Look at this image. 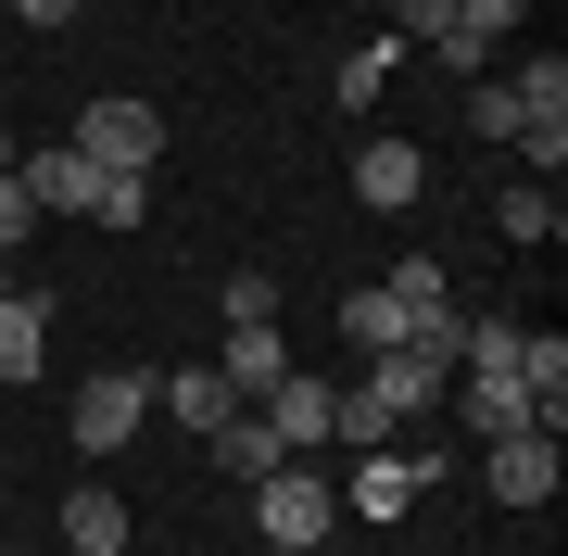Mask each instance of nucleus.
I'll return each mask as SVG.
<instances>
[{
    "mask_svg": "<svg viewBox=\"0 0 568 556\" xmlns=\"http://www.w3.org/2000/svg\"><path fill=\"white\" fill-rule=\"evenodd\" d=\"M455 417H467V431H480V443H493V431H530L518 380H467V367H455Z\"/></svg>",
    "mask_w": 568,
    "mask_h": 556,
    "instance_id": "obj_15",
    "label": "nucleus"
},
{
    "mask_svg": "<svg viewBox=\"0 0 568 556\" xmlns=\"http://www.w3.org/2000/svg\"><path fill=\"white\" fill-rule=\"evenodd\" d=\"M392 63H405V39H366L354 63H342V102L366 114V102H379V89H392Z\"/></svg>",
    "mask_w": 568,
    "mask_h": 556,
    "instance_id": "obj_20",
    "label": "nucleus"
},
{
    "mask_svg": "<svg viewBox=\"0 0 568 556\" xmlns=\"http://www.w3.org/2000/svg\"><path fill=\"white\" fill-rule=\"evenodd\" d=\"M152 215V178H102V215H89V228H140Z\"/></svg>",
    "mask_w": 568,
    "mask_h": 556,
    "instance_id": "obj_22",
    "label": "nucleus"
},
{
    "mask_svg": "<svg viewBox=\"0 0 568 556\" xmlns=\"http://www.w3.org/2000/svg\"><path fill=\"white\" fill-rule=\"evenodd\" d=\"M0 291H13V266H0Z\"/></svg>",
    "mask_w": 568,
    "mask_h": 556,
    "instance_id": "obj_29",
    "label": "nucleus"
},
{
    "mask_svg": "<svg viewBox=\"0 0 568 556\" xmlns=\"http://www.w3.org/2000/svg\"><path fill=\"white\" fill-rule=\"evenodd\" d=\"M518 13H530V0H455V26H467V39H493V51H506Z\"/></svg>",
    "mask_w": 568,
    "mask_h": 556,
    "instance_id": "obj_23",
    "label": "nucleus"
},
{
    "mask_svg": "<svg viewBox=\"0 0 568 556\" xmlns=\"http://www.w3.org/2000/svg\"><path fill=\"white\" fill-rule=\"evenodd\" d=\"M203 443H215V468L241 481V494H253V481H278V468H291V443L265 431V405H227V417H215Z\"/></svg>",
    "mask_w": 568,
    "mask_h": 556,
    "instance_id": "obj_6",
    "label": "nucleus"
},
{
    "mask_svg": "<svg viewBox=\"0 0 568 556\" xmlns=\"http://www.w3.org/2000/svg\"><path fill=\"white\" fill-rule=\"evenodd\" d=\"M0 165H13V127H0Z\"/></svg>",
    "mask_w": 568,
    "mask_h": 556,
    "instance_id": "obj_28",
    "label": "nucleus"
},
{
    "mask_svg": "<svg viewBox=\"0 0 568 556\" xmlns=\"http://www.w3.org/2000/svg\"><path fill=\"white\" fill-rule=\"evenodd\" d=\"M467 127H480V140H518V89H506V77L467 89Z\"/></svg>",
    "mask_w": 568,
    "mask_h": 556,
    "instance_id": "obj_21",
    "label": "nucleus"
},
{
    "mask_svg": "<svg viewBox=\"0 0 568 556\" xmlns=\"http://www.w3.org/2000/svg\"><path fill=\"white\" fill-rule=\"evenodd\" d=\"M39 342H51V291H0V380H39Z\"/></svg>",
    "mask_w": 568,
    "mask_h": 556,
    "instance_id": "obj_13",
    "label": "nucleus"
},
{
    "mask_svg": "<svg viewBox=\"0 0 568 556\" xmlns=\"http://www.w3.org/2000/svg\"><path fill=\"white\" fill-rule=\"evenodd\" d=\"M77 152H89L102 178H152V152H164V114L114 89V102H89V114H77Z\"/></svg>",
    "mask_w": 568,
    "mask_h": 556,
    "instance_id": "obj_2",
    "label": "nucleus"
},
{
    "mask_svg": "<svg viewBox=\"0 0 568 556\" xmlns=\"http://www.w3.org/2000/svg\"><path fill=\"white\" fill-rule=\"evenodd\" d=\"M556 228H568V203H556L544 178H518L506 190V241H556Z\"/></svg>",
    "mask_w": 568,
    "mask_h": 556,
    "instance_id": "obj_19",
    "label": "nucleus"
},
{
    "mask_svg": "<svg viewBox=\"0 0 568 556\" xmlns=\"http://www.w3.org/2000/svg\"><path fill=\"white\" fill-rule=\"evenodd\" d=\"M0 556H26V544H0Z\"/></svg>",
    "mask_w": 568,
    "mask_h": 556,
    "instance_id": "obj_30",
    "label": "nucleus"
},
{
    "mask_svg": "<svg viewBox=\"0 0 568 556\" xmlns=\"http://www.w3.org/2000/svg\"><path fill=\"white\" fill-rule=\"evenodd\" d=\"M26 228H39V190H26L13 165H0V253H13V241H26Z\"/></svg>",
    "mask_w": 568,
    "mask_h": 556,
    "instance_id": "obj_24",
    "label": "nucleus"
},
{
    "mask_svg": "<svg viewBox=\"0 0 568 556\" xmlns=\"http://www.w3.org/2000/svg\"><path fill=\"white\" fill-rule=\"evenodd\" d=\"M342 342L354 354H392V342H405V304H392V291H342Z\"/></svg>",
    "mask_w": 568,
    "mask_h": 556,
    "instance_id": "obj_17",
    "label": "nucleus"
},
{
    "mask_svg": "<svg viewBox=\"0 0 568 556\" xmlns=\"http://www.w3.org/2000/svg\"><path fill=\"white\" fill-rule=\"evenodd\" d=\"M241 405H265V392L291 380V342H278V316H253V330H227V367H215Z\"/></svg>",
    "mask_w": 568,
    "mask_h": 556,
    "instance_id": "obj_9",
    "label": "nucleus"
},
{
    "mask_svg": "<svg viewBox=\"0 0 568 556\" xmlns=\"http://www.w3.org/2000/svg\"><path fill=\"white\" fill-rule=\"evenodd\" d=\"M493 494H506V506H544L556 494V431H493Z\"/></svg>",
    "mask_w": 568,
    "mask_h": 556,
    "instance_id": "obj_8",
    "label": "nucleus"
},
{
    "mask_svg": "<svg viewBox=\"0 0 568 556\" xmlns=\"http://www.w3.org/2000/svg\"><path fill=\"white\" fill-rule=\"evenodd\" d=\"M354 190H366V203H379V215H405L417 190H429V165H417L405 140H366V152H354Z\"/></svg>",
    "mask_w": 568,
    "mask_h": 556,
    "instance_id": "obj_12",
    "label": "nucleus"
},
{
    "mask_svg": "<svg viewBox=\"0 0 568 556\" xmlns=\"http://www.w3.org/2000/svg\"><path fill=\"white\" fill-rule=\"evenodd\" d=\"M253 316H278V279L241 266V279H227V330H253Z\"/></svg>",
    "mask_w": 568,
    "mask_h": 556,
    "instance_id": "obj_25",
    "label": "nucleus"
},
{
    "mask_svg": "<svg viewBox=\"0 0 568 556\" xmlns=\"http://www.w3.org/2000/svg\"><path fill=\"white\" fill-rule=\"evenodd\" d=\"M417 481H443V455H405V443H366V455H354V506H366V518H405Z\"/></svg>",
    "mask_w": 568,
    "mask_h": 556,
    "instance_id": "obj_5",
    "label": "nucleus"
},
{
    "mask_svg": "<svg viewBox=\"0 0 568 556\" xmlns=\"http://www.w3.org/2000/svg\"><path fill=\"white\" fill-rule=\"evenodd\" d=\"M152 392H164V405H178V417H190V431H215V417H227V405H241V392H227L215 367H164Z\"/></svg>",
    "mask_w": 568,
    "mask_h": 556,
    "instance_id": "obj_16",
    "label": "nucleus"
},
{
    "mask_svg": "<svg viewBox=\"0 0 568 556\" xmlns=\"http://www.w3.org/2000/svg\"><path fill=\"white\" fill-rule=\"evenodd\" d=\"M140 417H152V380H140V367L89 380V392H77V455H114L126 431H140Z\"/></svg>",
    "mask_w": 568,
    "mask_h": 556,
    "instance_id": "obj_4",
    "label": "nucleus"
},
{
    "mask_svg": "<svg viewBox=\"0 0 568 556\" xmlns=\"http://www.w3.org/2000/svg\"><path fill=\"white\" fill-rule=\"evenodd\" d=\"M63 556H126V506L89 481V494H63Z\"/></svg>",
    "mask_w": 568,
    "mask_h": 556,
    "instance_id": "obj_14",
    "label": "nucleus"
},
{
    "mask_svg": "<svg viewBox=\"0 0 568 556\" xmlns=\"http://www.w3.org/2000/svg\"><path fill=\"white\" fill-rule=\"evenodd\" d=\"M328 405H342V392H328V380H304V367H291L278 392H265V431H278L291 455H316V443H328Z\"/></svg>",
    "mask_w": 568,
    "mask_h": 556,
    "instance_id": "obj_11",
    "label": "nucleus"
},
{
    "mask_svg": "<svg viewBox=\"0 0 568 556\" xmlns=\"http://www.w3.org/2000/svg\"><path fill=\"white\" fill-rule=\"evenodd\" d=\"M13 26H39V39H51V26H77V0H13Z\"/></svg>",
    "mask_w": 568,
    "mask_h": 556,
    "instance_id": "obj_26",
    "label": "nucleus"
},
{
    "mask_svg": "<svg viewBox=\"0 0 568 556\" xmlns=\"http://www.w3.org/2000/svg\"><path fill=\"white\" fill-rule=\"evenodd\" d=\"M392 431H405V417H392V405H379L366 380L342 392V405H328V443H354V455H366V443H392Z\"/></svg>",
    "mask_w": 568,
    "mask_h": 556,
    "instance_id": "obj_18",
    "label": "nucleus"
},
{
    "mask_svg": "<svg viewBox=\"0 0 568 556\" xmlns=\"http://www.w3.org/2000/svg\"><path fill=\"white\" fill-rule=\"evenodd\" d=\"M0 13H13V0H0Z\"/></svg>",
    "mask_w": 568,
    "mask_h": 556,
    "instance_id": "obj_31",
    "label": "nucleus"
},
{
    "mask_svg": "<svg viewBox=\"0 0 568 556\" xmlns=\"http://www.w3.org/2000/svg\"><path fill=\"white\" fill-rule=\"evenodd\" d=\"M13 178L39 190V215H102V165H89L77 140H51V152H13Z\"/></svg>",
    "mask_w": 568,
    "mask_h": 556,
    "instance_id": "obj_3",
    "label": "nucleus"
},
{
    "mask_svg": "<svg viewBox=\"0 0 568 556\" xmlns=\"http://www.w3.org/2000/svg\"><path fill=\"white\" fill-rule=\"evenodd\" d=\"M304 556H354V544H342V532H328V544H304Z\"/></svg>",
    "mask_w": 568,
    "mask_h": 556,
    "instance_id": "obj_27",
    "label": "nucleus"
},
{
    "mask_svg": "<svg viewBox=\"0 0 568 556\" xmlns=\"http://www.w3.org/2000/svg\"><path fill=\"white\" fill-rule=\"evenodd\" d=\"M253 518H265V556H304V544L342 532V494H328V481H304V455H291L278 481H253Z\"/></svg>",
    "mask_w": 568,
    "mask_h": 556,
    "instance_id": "obj_1",
    "label": "nucleus"
},
{
    "mask_svg": "<svg viewBox=\"0 0 568 556\" xmlns=\"http://www.w3.org/2000/svg\"><path fill=\"white\" fill-rule=\"evenodd\" d=\"M518 405H530V431L568 417V342L556 330H518Z\"/></svg>",
    "mask_w": 568,
    "mask_h": 556,
    "instance_id": "obj_10",
    "label": "nucleus"
},
{
    "mask_svg": "<svg viewBox=\"0 0 568 556\" xmlns=\"http://www.w3.org/2000/svg\"><path fill=\"white\" fill-rule=\"evenodd\" d=\"M443 380H455L443 354H405V342H392V354H366V392H379L392 417H429V405H443Z\"/></svg>",
    "mask_w": 568,
    "mask_h": 556,
    "instance_id": "obj_7",
    "label": "nucleus"
}]
</instances>
